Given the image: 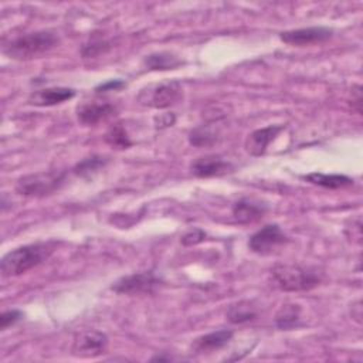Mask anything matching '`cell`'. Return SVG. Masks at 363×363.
I'll return each instance as SVG.
<instances>
[{"instance_id": "obj_15", "label": "cell", "mask_w": 363, "mask_h": 363, "mask_svg": "<svg viewBox=\"0 0 363 363\" xmlns=\"http://www.w3.org/2000/svg\"><path fill=\"white\" fill-rule=\"evenodd\" d=\"M267 213V204L252 200V199H241L233 206V217L235 221L241 224L254 223L261 218Z\"/></svg>"}, {"instance_id": "obj_20", "label": "cell", "mask_w": 363, "mask_h": 363, "mask_svg": "<svg viewBox=\"0 0 363 363\" xmlns=\"http://www.w3.org/2000/svg\"><path fill=\"white\" fill-rule=\"evenodd\" d=\"M218 139V132L211 125H200L189 133V142L193 146H211Z\"/></svg>"}, {"instance_id": "obj_26", "label": "cell", "mask_w": 363, "mask_h": 363, "mask_svg": "<svg viewBox=\"0 0 363 363\" xmlns=\"http://www.w3.org/2000/svg\"><path fill=\"white\" fill-rule=\"evenodd\" d=\"M125 86V81L122 79H109L104 84H99L95 86L96 92H106V91H118Z\"/></svg>"}, {"instance_id": "obj_13", "label": "cell", "mask_w": 363, "mask_h": 363, "mask_svg": "<svg viewBox=\"0 0 363 363\" xmlns=\"http://www.w3.org/2000/svg\"><path fill=\"white\" fill-rule=\"evenodd\" d=\"M75 96V91L72 88L65 86H52L35 91L30 95L28 102L35 106H52L62 104Z\"/></svg>"}, {"instance_id": "obj_27", "label": "cell", "mask_w": 363, "mask_h": 363, "mask_svg": "<svg viewBox=\"0 0 363 363\" xmlns=\"http://www.w3.org/2000/svg\"><path fill=\"white\" fill-rule=\"evenodd\" d=\"M174 121H176V116L173 113H162L155 118V126L157 129H164V128L172 126L174 123Z\"/></svg>"}, {"instance_id": "obj_25", "label": "cell", "mask_w": 363, "mask_h": 363, "mask_svg": "<svg viewBox=\"0 0 363 363\" xmlns=\"http://www.w3.org/2000/svg\"><path fill=\"white\" fill-rule=\"evenodd\" d=\"M23 316H24V313H23L21 311H18V309L6 311V312H3L1 316H0V328L4 330V329H7L9 326L14 325L16 322L21 320Z\"/></svg>"}, {"instance_id": "obj_24", "label": "cell", "mask_w": 363, "mask_h": 363, "mask_svg": "<svg viewBox=\"0 0 363 363\" xmlns=\"http://www.w3.org/2000/svg\"><path fill=\"white\" fill-rule=\"evenodd\" d=\"M204 238H206V233L201 228H191L182 235L180 242L186 247H191L201 242Z\"/></svg>"}, {"instance_id": "obj_2", "label": "cell", "mask_w": 363, "mask_h": 363, "mask_svg": "<svg viewBox=\"0 0 363 363\" xmlns=\"http://www.w3.org/2000/svg\"><path fill=\"white\" fill-rule=\"evenodd\" d=\"M58 43L60 40L55 33L41 30L17 35L4 44L3 52L14 60H31L52 50Z\"/></svg>"}, {"instance_id": "obj_21", "label": "cell", "mask_w": 363, "mask_h": 363, "mask_svg": "<svg viewBox=\"0 0 363 363\" xmlns=\"http://www.w3.org/2000/svg\"><path fill=\"white\" fill-rule=\"evenodd\" d=\"M105 140L108 145H111L112 147H116V149H126L132 145L122 123H115L113 126H111L105 135Z\"/></svg>"}, {"instance_id": "obj_17", "label": "cell", "mask_w": 363, "mask_h": 363, "mask_svg": "<svg viewBox=\"0 0 363 363\" xmlns=\"http://www.w3.org/2000/svg\"><path fill=\"white\" fill-rule=\"evenodd\" d=\"M228 322L234 325L247 323L250 320H254L258 316V311L250 301H238L235 303H231L225 313Z\"/></svg>"}, {"instance_id": "obj_12", "label": "cell", "mask_w": 363, "mask_h": 363, "mask_svg": "<svg viewBox=\"0 0 363 363\" xmlns=\"http://www.w3.org/2000/svg\"><path fill=\"white\" fill-rule=\"evenodd\" d=\"M116 112V108L109 102H86L77 108L78 121L82 125L92 126L99 123L101 121L108 119Z\"/></svg>"}, {"instance_id": "obj_1", "label": "cell", "mask_w": 363, "mask_h": 363, "mask_svg": "<svg viewBox=\"0 0 363 363\" xmlns=\"http://www.w3.org/2000/svg\"><path fill=\"white\" fill-rule=\"evenodd\" d=\"M54 251V242H35L17 247L7 252L0 262L3 277H17L44 262Z\"/></svg>"}, {"instance_id": "obj_28", "label": "cell", "mask_w": 363, "mask_h": 363, "mask_svg": "<svg viewBox=\"0 0 363 363\" xmlns=\"http://www.w3.org/2000/svg\"><path fill=\"white\" fill-rule=\"evenodd\" d=\"M360 89L362 88L359 85L353 86V89H352V94H354V98L352 96V102L350 104H352V108L356 109L357 113L362 112V91Z\"/></svg>"}, {"instance_id": "obj_10", "label": "cell", "mask_w": 363, "mask_h": 363, "mask_svg": "<svg viewBox=\"0 0 363 363\" xmlns=\"http://www.w3.org/2000/svg\"><path fill=\"white\" fill-rule=\"evenodd\" d=\"M190 170L197 177H213L233 172V164L218 155H207L196 159L191 163Z\"/></svg>"}, {"instance_id": "obj_18", "label": "cell", "mask_w": 363, "mask_h": 363, "mask_svg": "<svg viewBox=\"0 0 363 363\" xmlns=\"http://www.w3.org/2000/svg\"><path fill=\"white\" fill-rule=\"evenodd\" d=\"M143 64L147 69L152 71H167V69H176L182 65V60H179L174 54L162 51V52H153L145 57Z\"/></svg>"}, {"instance_id": "obj_19", "label": "cell", "mask_w": 363, "mask_h": 363, "mask_svg": "<svg viewBox=\"0 0 363 363\" xmlns=\"http://www.w3.org/2000/svg\"><path fill=\"white\" fill-rule=\"evenodd\" d=\"M301 306L296 303H285L275 315V325L281 330H291L299 325Z\"/></svg>"}, {"instance_id": "obj_22", "label": "cell", "mask_w": 363, "mask_h": 363, "mask_svg": "<svg viewBox=\"0 0 363 363\" xmlns=\"http://www.w3.org/2000/svg\"><path fill=\"white\" fill-rule=\"evenodd\" d=\"M108 163L106 157L102 156H92L88 159H84L82 162H79L75 167H74V173L82 177H86L89 174L96 173L99 169H102L105 164Z\"/></svg>"}, {"instance_id": "obj_8", "label": "cell", "mask_w": 363, "mask_h": 363, "mask_svg": "<svg viewBox=\"0 0 363 363\" xmlns=\"http://www.w3.org/2000/svg\"><path fill=\"white\" fill-rule=\"evenodd\" d=\"M286 241L288 238L278 224H267L250 237L248 248L255 254L268 255Z\"/></svg>"}, {"instance_id": "obj_23", "label": "cell", "mask_w": 363, "mask_h": 363, "mask_svg": "<svg viewBox=\"0 0 363 363\" xmlns=\"http://www.w3.org/2000/svg\"><path fill=\"white\" fill-rule=\"evenodd\" d=\"M109 48H111L109 41L102 40V38H94V40H91L89 43H86V44L82 47L81 54H82V57L89 58V57H96V55H99V54H104V52L108 51Z\"/></svg>"}, {"instance_id": "obj_7", "label": "cell", "mask_w": 363, "mask_h": 363, "mask_svg": "<svg viewBox=\"0 0 363 363\" xmlns=\"http://www.w3.org/2000/svg\"><path fill=\"white\" fill-rule=\"evenodd\" d=\"M108 349V336L99 330H82L74 336L71 353L77 357H98Z\"/></svg>"}, {"instance_id": "obj_11", "label": "cell", "mask_w": 363, "mask_h": 363, "mask_svg": "<svg viewBox=\"0 0 363 363\" xmlns=\"http://www.w3.org/2000/svg\"><path fill=\"white\" fill-rule=\"evenodd\" d=\"M285 129V125H268L265 128L255 129L245 140V150L251 156H261L265 153L268 145Z\"/></svg>"}, {"instance_id": "obj_14", "label": "cell", "mask_w": 363, "mask_h": 363, "mask_svg": "<svg viewBox=\"0 0 363 363\" xmlns=\"http://www.w3.org/2000/svg\"><path fill=\"white\" fill-rule=\"evenodd\" d=\"M233 337V332L228 329H220L196 337L191 343V350L194 353H207L224 347Z\"/></svg>"}, {"instance_id": "obj_4", "label": "cell", "mask_w": 363, "mask_h": 363, "mask_svg": "<svg viewBox=\"0 0 363 363\" xmlns=\"http://www.w3.org/2000/svg\"><path fill=\"white\" fill-rule=\"evenodd\" d=\"M64 183V173L37 172L21 176L16 182V191L28 197H44L57 191Z\"/></svg>"}, {"instance_id": "obj_6", "label": "cell", "mask_w": 363, "mask_h": 363, "mask_svg": "<svg viewBox=\"0 0 363 363\" xmlns=\"http://www.w3.org/2000/svg\"><path fill=\"white\" fill-rule=\"evenodd\" d=\"M160 284L162 279L153 271H140L119 278L112 284L111 288L116 294L142 295L152 294Z\"/></svg>"}, {"instance_id": "obj_16", "label": "cell", "mask_w": 363, "mask_h": 363, "mask_svg": "<svg viewBox=\"0 0 363 363\" xmlns=\"http://www.w3.org/2000/svg\"><path fill=\"white\" fill-rule=\"evenodd\" d=\"M303 179L312 184L325 187V189H342V187H349L353 184V179L345 174H326L320 172H313L308 173L303 176Z\"/></svg>"}, {"instance_id": "obj_3", "label": "cell", "mask_w": 363, "mask_h": 363, "mask_svg": "<svg viewBox=\"0 0 363 363\" xmlns=\"http://www.w3.org/2000/svg\"><path fill=\"white\" fill-rule=\"evenodd\" d=\"M274 284L286 292L311 291L319 285V275L305 267L296 264H277L271 269Z\"/></svg>"}, {"instance_id": "obj_9", "label": "cell", "mask_w": 363, "mask_h": 363, "mask_svg": "<svg viewBox=\"0 0 363 363\" xmlns=\"http://www.w3.org/2000/svg\"><path fill=\"white\" fill-rule=\"evenodd\" d=\"M333 35V30L322 26L316 27H305V28H296V30H288L279 33V38L291 45H309L315 43H323L329 40Z\"/></svg>"}, {"instance_id": "obj_5", "label": "cell", "mask_w": 363, "mask_h": 363, "mask_svg": "<svg viewBox=\"0 0 363 363\" xmlns=\"http://www.w3.org/2000/svg\"><path fill=\"white\" fill-rule=\"evenodd\" d=\"M180 96L182 85L177 81H167L142 89L138 99L142 105L156 109H166L174 105L180 99Z\"/></svg>"}]
</instances>
